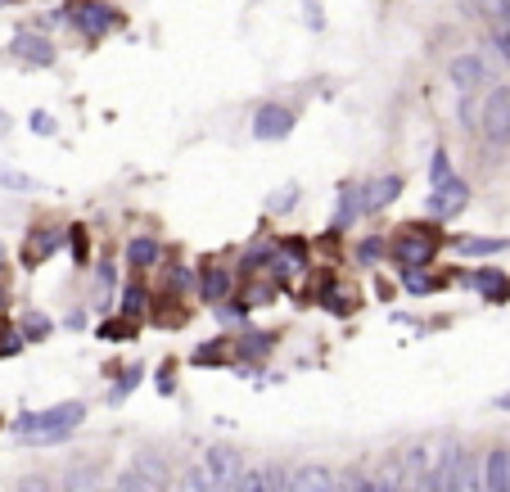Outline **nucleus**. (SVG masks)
<instances>
[{"label": "nucleus", "mask_w": 510, "mask_h": 492, "mask_svg": "<svg viewBox=\"0 0 510 492\" xmlns=\"http://www.w3.org/2000/svg\"><path fill=\"white\" fill-rule=\"evenodd\" d=\"M87 420V402H59V406H46V411H23L14 415V438L23 447H64L77 424Z\"/></svg>", "instance_id": "1"}, {"label": "nucleus", "mask_w": 510, "mask_h": 492, "mask_svg": "<svg viewBox=\"0 0 510 492\" xmlns=\"http://www.w3.org/2000/svg\"><path fill=\"white\" fill-rule=\"evenodd\" d=\"M442 249V226L433 222H402L388 235V262L397 271H429Z\"/></svg>", "instance_id": "2"}, {"label": "nucleus", "mask_w": 510, "mask_h": 492, "mask_svg": "<svg viewBox=\"0 0 510 492\" xmlns=\"http://www.w3.org/2000/svg\"><path fill=\"white\" fill-rule=\"evenodd\" d=\"M64 23L77 37H87V41H105L109 32L123 28V14L109 5V0H68V5H64Z\"/></svg>", "instance_id": "3"}, {"label": "nucleus", "mask_w": 510, "mask_h": 492, "mask_svg": "<svg viewBox=\"0 0 510 492\" xmlns=\"http://www.w3.org/2000/svg\"><path fill=\"white\" fill-rule=\"evenodd\" d=\"M487 150H505L510 145V87H492L487 100L478 105V127Z\"/></svg>", "instance_id": "4"}, {"label": "nucleus", "mask_w": 510, "mask_h": 492, "mask_svg": "<svg viewBox=\"0 0 510 492\" xmlns=\"http://www.w3.org/2000/svg\"><path fill=\"white\" fill-rule=\"evenodd\" d=\"M10 59L19 68H50L59 59V50H55V41L41 28H19L14 41H10Z\"/></svg>", "instance_id": "5"}, {"label": "nucleus", "mask_w": 510, "mask_h": 492, "mask_svg": "<svg viewBox=\"0 0 510 492\" xmlns=\"http://www.w3.org/2000/svg\"><path fill=\"white\" fill-rule=\"evenodd\" d=\"M294 127H298V114L280 100H262L253 109V123H249L253 141H285V136H294Z\"/></svg>", "instance_id": "6"}, {"label": "nucleus", "mask_w": 510, "mask_h": 492, "mask_svg": "<svg viewBox=\"0 0 510 492\" xmlns=\"http://www.w3.org/2000/svg\"><path fill=\"white\" fill-rule=\"evenodd\" d=\"M469 208V181L465 177H447V181H438L433 190H429V199H424V213L429 217H438V222H451V217H460Z\"/></svg>", "instance_id": "7"}, {"label": "nucleus", "mask_w": 510, "mask_h": 492, "mask_svg": "<svg viewBox=\"0 0 510 492\" xmlns=\"http://www.w3.org/2000/svg\"><path fill=\"white\" fill-rule=\"evenodd\" d=\"M240 469H244V456H240L231 442H213V447L204 451V474H208L213 492H231L235 478H240Z\"/></svg>", "instance_id": "8"}, {"label": "nucleus", "mask_w": 510, "mask_h": 492, "mask_svg": "<svg viewBox=\"0 0 510 492\" xmlns=\"http://www.w3.org/2000/svg\"><path fill=\"white\" fill-rule=\"evenodd\" d=\"M195 294H199L208 307H217L222 298L235 294V271H231L226 262H217V258H204V262H199V276H195Z\"/></svg>", "instance_id": "9"}, {"label": "nucleus", "mask_w": 510, "mask_h": 492, "mask_svg": "<svg viewBox=\"0 0 510 492\" xmlns=\"http://www.w3.org/2000/svg\"><path fill=\"white\" fill-rule=\"evenodd\" d=\"M357 474H334L330 465H298L289 469V492H348Z\"/></svg>", "instance_id": "10"}, {"label": "nucleus", "mask_w": 510, "mask_h": 492, "mask_svg": "<svg viewBox=\"0 0 510 492\" xmlns=\"http://www.w3.org/2000/svg\"><path fill=\"white\" fill-rule=\"evenodd\" d=\"M447 82L456 87V96H460V91H478V87L492 82V68H487V59H483L478 50H465V55H456V59L447 64Z\"/></svg>", "instance_id": "11"}, {"label": "nucleus", "mask_w": 510, "mask_h": 492, "mask_svg": "<svg viewBox=\"0 0 510 492\" xmlns=\"http://www.w3.org/2000/svg\"><path fill=\"white\" fill-rule=\"evenodd\" d=\"M402 190H406V181H402L397 172L375 177V181H361V217H375V213L393 208V204L402 199Z\"/></svg>", "instance_id": "12"}, {"label": "nucleus", "mask_w": 510, "mask_h": 492, "mask_svg": "<svg viewBox=\"0 0 510 492\" xmlns=\"http://www.w3.org/2000/svg\"><path fill=\"white\" fill-rule=\"evenodd\" d=\"M64 244H68V231H64V226H32V231H28V244H23V267L50 262Z\"/></svg>", "instance_id": "13"}, {"label": "nucleus", "mask_w": 510, "mask_h": 492, "mask_svg": "<svg viewBox=\"0 0 510 492\" xmlns=\"http://www.w3.org/2000/svg\"><path fill=\"white\" fill-rule=\"evenodd\" d=\"M361 222V181H339L334 190V217H330V231H348Z\"/></svg>", "instance_id": "14"}, {"label": "nucleus", "mask_w": 510, "mask_h": 492, "mask_svg": "<svg viewBox=\"0 0 510 492\" xmlns=\"http://www.w3.org/2000/svg\"><path fill=\"white\" fill-rule=\"evenodd\" d=\"M91 267H96L91 307H96V312H109V307H114V294L123 289V280H118V262H114V258H100V262H91Z\"/></svg>", "instance_id": "15"}, {"label": "nucleus", "mask_w": 510, "mask_h": 492, "mask_svg": "<svg viewBox=\"0 0 510 492\" xmlns=\"http://www.w3.org/2000/svg\"><path fill=\"white\" fill-rule=\"evenodd\" d=\"M469 289H478V298H487V303H510V276L501 267L469 271Z\"/></svg>", "instance_id": "16"}, {"label": "nucleus", "mask_w": 510, "mask_h": 492, "mask_svg": "<svg viewBox=\"0 0 510 492\" xmlns=\"http://www.w3.org/2000/svg\"><path fill=\"white\" fill-rule=\"evenodd\" d=\"M442 492H483V460L469 456V451H460V460H456V469H451V478H447Z\"/></svg>", "instance_id": "17"}, {"label": "nucleus", "mask_w": 510, "mask_h": 492, "mask_svg": "<svg viewBox=\"0 0 510 492\" xmlns=\"http://www.w3.org/2000/svg\"><path fill=\"white\" fill-rule=\"evenodd\" d=\"M483 492H510V447H492L483 456Z\"/></svg>", "instance_id": "18"}, {"label": "nucleus", "mask_w": 510, "mask_h": 492, "mask_svg": "<svg viewBox=\"0 0 510 492\" xmlns=\"http://www.w3.org/2000/svg\"><path fill=\"white\" fill-rule=\"evenodd\" d=\"M127 267H132V271H154V267H163V244H159L154 235L127 240Z\"/></svg>", "instance_id": "19"}, {"label": "nucleus", "mask_w": 510, "mask_h": 492, "mask_svg": "<svg viewBox=\"0 0 510 492\" xmlns=\"http://www.w3.org/2000/svg\"><path fill=\"white\" fill-rule=\"evenodd\" d=\"M118 316H127V321H145V316H154V298H150V289H145L141 280H127V285H123Z\"/></svg>", "instance_id": "20"}, {"label": "nucleus", "mask_w": 510, "mask_h": 492, "mask_svg": "<svg viewBox=\"0 0 510 492\" xmlns=\"http://www.w3.org/2000/svg\"><path fill=\"white\" fill-rule=\"evenodd\" d=\"M132 469L150 483V487H168L177 474H172V465L159 456V451H136V460H132Z\"/></svg>", "instance_id": "21"}, {"label": "nucleus", "mask_w": 510, "mask_h": 492, "mask_svg": "<svg viewBox=\"0 0 510 492\" xmlns=\"http://www.w3.org/2000/svg\"><path fill=\"white\" fill-rule=\"evenodd\" d=\"M456 249H460V258H496L510 249V240L505 235H460Z\"/></svg>", "instance_id": "22"}, {"label": "nucleus", "mask_w": 510, "mask_h": 492, "mask_svg": "<svg viewBox=\"0 0 510 492\" xmlns=\"http://www.w3.org/2000/svg\"><path fill=\"white\" fill-rule=\"evenodd\" d=\"M19 334H23V343H46V339L55 334V321H50L46 312H37V307H32V312H23V316H19Z\"/></svg>", "instance_id": "23"}, {"label": "nucleus", "mask_w": 510, "mask_h": 492, "mask_svg": "<svg viewBox=\"0 0 510 492\" xmlns=\"http://www.w3.org/2000/svg\"><path fill=\"white\" fill-rule=\"evenodd\" d=\"M271 348H276V334H271V330H258V334L244 330V334H240V361H253V366H258Z\"/></svg>", "instance_id": "24"}, {"label": "nucleus", "mask_w": 510, "mask_h": 492, "mask_svg": "<svg viewBox=\"0 0 510 492\" xmlns=\"http://www.w3.org/2000/svg\"><path fill=\"white\" fill-rule=\"evenodd\" d=\"M145 379V366H123V375L109 384V406H118V402H127L132 393H136V384Z\"/></svg>", "instance_id": "25"}, {"label": "nucleus", "mask_w": 510, "mask_h": 492, "mask_svg": "<svg viewBox=\"0 0 510 492\" xmlns=\"http://www.w3.org/2000/svg\"><path fill=\"white\" fill-rule=\"evenodd\" d=\"M0 190H14V195H37V190H46L37 177H28V172H19V168H0Z\"/></svg>", "instance_id": "26"}, {"label": "nucleus", "mask_w": 510, "mask_h": 492, "mask_svg": "<svg viewBox=\"0 0 510 492\" xmlns=\"http://www.w3.org/2000/svg\"><path fill=\"white\" fill-rule=\"evenodd\" d=\"M357 262H361V267L388 262V235H366V240L357 244Z\"/></svg>", "instance_id": "27"}, {"label": "nucleus", "mask_w": 510, "mask_h": 492, "mask_svg": "<svg viewBox=\"0 0 510 492\" xmlns=\"http://www.w3.org/2000/svg\"><path fill=\"white\" fill-rule=\"evenodd\" d=\"M68 253H73V262H77V267H91V235H87V226H82V222H73V226H68Z\"/></svg>", "instance_id": "28"}, {"label": "nucleus", "mask_w": 510, "mask_h": 492, "mask_svg": "<svg viewBox=\"0 0 510 492\" xmlns=\"http://www.w3.org/2000/svg\"><path fill=\"white\" fill-rule=\"evenodd\" d=\"M397 276H402L406 294H438L442 289V276H429V271H397Z\"/></svg>", "instance_id": "29"}, {"label": "nucleus", "mask_w": 510, "mask_h": 492, "mask_svg": "<svg viewBox=\"0 0 510 492\" xmlns=\"http://www.w3.org/2000/svg\"><path fill=\"white\" fill-rule=\"evenodd\" d=\"M168 298H186V289H195V271L186 262H168Z\"/></svg>", "instance_id": "30"}, {"label": "nucleus", "mask_w": 510, "mask_h": 492, "mask_svg": "<svg viewBox=\"0 0 510 492\" xmlns=\"http://www.w3.org/2000/svg\"><path fill=\"white\" fill-rule=\"evenodd\" d=\"M226 352H231V339H213V343H199V348L190 352V366H208V361H226Z\"/></svg>", "instance_id": "31"}, {"label": "nucleus", "mask_w": 510, "mask_h": 492, "mask_svg": "<svg viewBox=\"0 0 510 492\" xmlns=\"http://www.w3.org/2000/svg\"><path fill=\"white\" fill-rule=\"evenodd\" d=\"M231 492H271V478H267V465L258 469H240V478H235V487Z\"/></svg>", "instance_id": "32"}, {"label": "nucleus", "mask_w": 510, "mask_h": 492, "mask_svg": "<svg viewBox=\"0 0 510 492\" xmlns=\"http://www.w3.org/2000/svg\"><path fill=\"white\" fill-rule=\"evenodd\" d=\"M172 492H213V483H208L204 465H186V474H177V487Z\"/></svg>", "instance_id": "33"}, {"label": "nucleus", "mask_w": 510, "mask_h": 492, "mask_svg": "<svg viewBox=\"0 0 510 492\" xmlns=\"http://www.w3.org/2000/svg\"><path fill=\"white\" fill-rule=\"evenodd\" d=\"M64 492H105V483H100V474H96L91 465H82V469H73V474H68Z\"/></svg>", "instance_id": "34"}, {"label": "nucleus", "mask_w": 510, "mask_h": 492, "mask_svg": "<svg viewBox=\"0 0 510 492\" xmlns=\"http://www.w3.org/2000/svg\"><path fill=\"white\" fill-rule=\"evenodd\" d=\"M136 325H141V321H127V316H109V321H105V325H100L96 334H100V339H109V343H123V339H132V330H136Z\"/></svg>", "instance_id": "35"}, {"label": "nucleus", "mask_w": 510, "mask_h": 492, "mask_svg": "<svg viewBox=\"0 0 510 492\" xmlns=\"http://www.w3.org/2000/svg\"><path fill=\"white\" fill-rule=\"evenodd\" d=\"M456 123L465 127V132H474L478 127V100H474V91H460V100H456Z\"/></svg>", "instance_id": "36"}, {"label": "nucleus", "mask_w": 510, "mask_h": 492, "mask_svg": "<svg viewBox=\"0 0 510 492\" xmlns=\"http://www.w3.org/2000/svg\"><path fill=\"white\" fill-rule=\"evenodd\" d=\"M298 199H303V190L289 181V186H280V190L267 199V208H271V213H289V208H298Z\"/></svg>", "instance_id": "37"}, {"label": "nucleus", "mask_w": 510, "mask_h": 492, "mask_svg": "<svg viewBox=\"0 0 510 492\" xmlns=\"http://www.w3.org/2000/svg\"><path fill=\"white\" fill-rule=\"evenodd\" d=\"M28 132L32 136H59V123H55V114L37 109V114H28Z\"/></svg>", "instance_id": "38"}, {"label": "nucleus", "mask_w": 510, "mask_h": 492, "mask_svg": "<svg viewBox=\"0 0 510 492\" xmlns=\"http://www.w3.org/2000/svg\"><path fill=\"white\" fill-rule=\"evenodd\" d=\"M451 177V154L447 150H433L429 154V186H438V181H447Z\"/></svg>", "instance_id": "39"}, {"label": "nucleus", "mask_w": 510, "mask_h": 492, "mask_svg": "<svg viewBox=\"0 0 510 492\" xmlns=\"http://www.w3.org/2000/svg\"><path fill=\"white\" fill-rule=\"evenodd\" d=\"M114 487H118V492H154V487H150V483H145V478H141L136 469H123Z\"/></svg>", "instance_id": "40"}, {"label": "nucleus", "mask_w": 510, "mask_h": 492, "mask_svg": "<svg viewBox=\"0 0 510 492\" xmlns=\"http://www.w3.org/2000/svg\"><path fill=\"white\" fill-rule=\"evenodd\" d=\"M19 492H64V487H55V483L41 478V474H28V478L19 483Z\"/></svg>", "instance_id": "41"}, {"label": "nucleus", "mask_w": 510, "mask_h": 492, "mask_svg": "<svg viewBox=\"0 0 510 492\" xmlns=\"http://www.w3.org/2000/svg\"><path fill=\"white\" fill-rule=\"evenodd\" d=\"M267 478H271V492H289V469H280V465H267Z\"/></svg>", "instance_id": "42"}, {"label": "nucleus", "mask_w": 510, "mask_h": 492, "mask_svg": "<svg viewBox=\"0 0 510 492\" xmlns=\"http://www.w3.org/2000/svg\"><path fill=\"white\" fill-rule=\"evenodd\" d=\"M23 352V334L10 330V339H0V357H19Z\"/></svg>", "instance_id": "43"}, {"label": "nucleus", "mask_w": 510, "mask_h": 492, "mask_svg": "<svg viewBox=\"0 0 510 492\" xmlns=\"http://www.w3.org/2000/svg\"><path fill=\"white\" fill-rule=\"evenodd\" d=\"M492 46H496L501 59H510V28H505V32H492Z\"/></svg>", "instance_id": "44"}, {"label": "nucleus", "mask_w": 510, "mask_h": 492, "mask_svg": "<svg viewBox=\"0 0 510 492\" xmlns=\"http://www.w3.org/2000/svg\"><path fill=\"white\" fill-rule=\"evenodd\" d=\"M64 325H68V330H82V325H87V307H73V312L64 316Z\"/></svg>", "instance_id": "45"}, {"label": "nucleus", "mask_w": 510, "mask_h": 492, "mask_svg": "<svg viewBox=\"0 0 510 492\" xmlns=\"http://www.w3.org/2000/svg\"><path fill=\"white\" fill-rule=\"evenodd\" d=\"M177 388V379H172V366H163V375H159V393H172Z\"/></svg>", "instance_id": "46"}, {"label": "nucleus", "mask_w": 510, "mask_h": 492, "mask_svg": "<svg viewBox=\"0 0 510 492\" xmlns=\"http://www.w3.org/2000/svg\"><path fill=\"white\" fill-rule=\"evenodd\" d=\"M348 492H379V487H375V478H361V474H357V478H352V487H348Z\"/></svg>", "instance_id": "47"}, {"label": "nucleus", "mask_w": 510, "mask_h": 492, "mask_svg": "<svg viewBox=\"0 0 510 492\" xmlns=\"http://www.w3.org/2000/svg\"><path fill=\"white\" fill-rule=\"evenodd\" d=\"M10 127H14V118H10L5 109H0V141H5V136H10Z\"/></svg>", "instance_id": "48"}, {"label": "nucleus", "mask_w": 510, "mask_h": 492, "mask_svg": "<svg viewBox=\"0 0 510 492\" xmlns=\"http://www.w3.org/2000/svg\"><path fill=\"white\" fill-rule=\"evenodd\" d=\"M492 406H496V411H510V393H496V397H492Z\"/></svg>", "instance_id": "49"}, {"label": "nucleus", "mask_w": 510, "mask_h": 492, "mask_svg": "<svg viewBox=\"0 0 510 492\" xmlns=\"http://www.w3.org/2000/svg\"><path fill=\"white\" fill-rule=\"evenodd\" d=\"M10 262V249H5V240H0V267H5Z\"/></svg>", "instance_id": "50"}, {"label": "nucleus", "mask_w": 510, "mask_h": 492, "mask_svg": "<svg viewBox=\"0 0 510 492\" xmlns=\"http://www.w3.org/2000/svg\"><path fill=\"white\" fill-rule=\"evenodd\" d=\"M154 492H172V483H168V487H154Z\"/></svg>", "instance_id": "51"}, {"label": "nucleus", "mask_w": 510, "mask_h": 492, "mask_svg": "<svg viewBox=\"0 0 510 492\" xmlns=\"http://www.w3.org/2000/svg\"><path fill=\"white\" fill-rule=\"evenodd\" d=\"M105 492H118V487H105Z\"/></svg>", "instance_id": "52"}, {"label": "nucleus", "mask_w": 510, "mask_h": 492, "mask_svg": "<svg viewBox=\"0 0 510 492\" xmlns=\"http://www.w3.org/2000/svg\"><path fill=\"white\" fill-rule=\"evenodd\" d=\"M0 10H5V0H0Z\"/></svg>", "instance_id": "53"}]
</instances>
